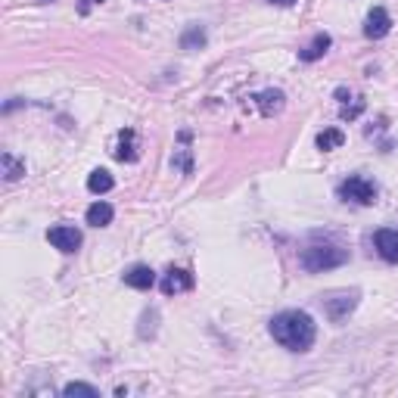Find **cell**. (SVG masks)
Instances as JSON below:
<instances>
[{"instance_id": "cell-1", "label": "cell", "mask_w": 398, "mask_h": 398, "mask_svg": "<svg viewBox=\"0 0 398 398\" xmlns=\"http://www.w3.org/2000/svg\"><path fill=\"white\" fill-rule=\"evenodd\" d=\"M267 330L290 352H308L317 339V323L308 311H280L271 317Z\"/></svg>"}, {"instance_id": "cell-2", "label": "cell", "mask_w": 398, "mask_h": 398, "mask_svg": "<svg viewBox=\"0 0 398 398\" xmlns=\"http://www.w3.org/2000/svg\"><path fill=\"white\" fill-rule=\"evenodd\" d=\"M298 265H302L308 274L333 271V267L348 265V249L336 246V243H311V246L302 249V255H298Z\"/></svg>"}, {"instance_id": "cell-3", "label": "cell", "mask_w": 398, "mask_h": 398, "mask_svg": "<svg viewBox=\"0 0 398 398\" xmlns=\"http://www.w3.org/2000/svg\"><path fill=\"white\" fill-rule=\"evenodd\" d=\"M339 199L354 202V205H373L377 202V184L361 178V174H348V178L339 184Z\"/></svg>"}, {"instance_id": "cell-4", "label": "cell", "mask_w": 398, "mask_h": 398, "mask_svg": "<svg viewBox=\"0 0 398 398\" xmlns=\"http://www.w3.org/2000/svg\"><path fill=\"white\" fill-rule=\"evenodd\" d=\"M354 308H358V292H333L323 298V314L333 323H342Z\"/></svg>"}, {"instance_id": "cell-5", "label": "cell", "mask_w": 398, "mask_h": 398, "mask_svg": "<svg viewBox=\"0 0 398 398\" xmlns=\"http://www.w3.org/2000/svg\"><path fill=\"white\" fill-rule=\"evenodd\" d=\"M47 240L53 243V249H59V252L72 255L81 249V243H84V236H81L78 227H72V224H56V227L47 230Z\"/></svg>"}, {"instance_id": "cell-6", "label": "cell", "mask_w": 398, "mask_h": 398, "mask_svg": "<svg viewBox=\"0 0 398 398\" xmlns=\"http://www.w3.org/2000/svg\"><path fill=\"white\" fill-rule=\"evenodd\" d=\"M373 249L383 261L389 265H398V230L395 227H383L373 234Z\"/></svg>"}, {"instance_id": "cell-7", "label": "cell", "mask_w": 398, "mask_h": 398, "mask_svg": "<svg viewBox=\"0 0 398 398\" xmlns=\"http://www.w3.org/2000/svg\"><path fill=\"white\" fill-rule=\"evenodd\" d=\"M392 31V16L389 10H383V6H373L370 12H367L364 19V37H370V41H379V37H386Z\"/></svg>"}, {"instance_id": "cell-8", "label": "cell", "mask_w": 398, "mask_h": 398, "mask_svg": "<svg viewBox=\"0 0 398 398\" xmlns=\"http://www.w3.org/2000/svg\"><path fill=\"white\" fill-rule=\"evenodd\" d=\"M193 274L187 271V267H171V271L162 277V292L165 296H178V292H190L193 290Z\"/></svg>"}, {"instance_id": "cell-9", "label": "cell", "mask_w": 398, "mask_h": 398, "mask_svg": "<svg viewBox=\"0 0 398 398\" xmlns=\"http://www.w3.org/2000/svg\"><path fill=\"white\" fill-rule=\"evenodd\" d=\"M255 103H258V112L265 118L280 115V112H283V106H286V93L277 91V87H267V91L255 93Z\"/></svg>"}, {"instance_id": "cell-10", "label": "cell", "mask_w": 398, "mask_h": 398, "mask_svg": "<svg viewBox=\"0 0 398 398\" xmlns=\"http://www.w3.org/2000/svg\"><path fill=\"white\" fill-rule=\"evenodd\" d=\"M124 283L131 286V290H153L155 286V271L149 265H134L124 271Z\"/></svg>"}, {"instance_id": "cell-11", "label": "cell", "mask_w": 398, "mask_h": 398, "mask_svg": "<svg viewBox=\"0 0 398 398\" xmlns=\"http://www.w3.org/2000/svg\"><path fill=\"white\" fill-rule=\"evenodd\" d=\"M137 134L131 128L118 131V146H115V159L118 162H137Z\"/></svg>"}, {"instance_id": "cell-12", "label": "cell", "mask_w": 398, "mask_h": 398, "mask_svg": "<svg viewBox=\"0 0 398 398\" xmlns=\"http://www.w3.org/2000/svg\"><path fill=\"white\" fill-rule=\"evenodd\" d=\"M330 47H333V37H330L327 31H321V35H314V41H311L308 47L298 50V59H302V62H314V59H321Z\"/></svg>"}, {"instance_id": "cell-13", "label": "cell", "mask_w": 398, "mask_h": 398, "mask_svg": "<svg viewBox=\"0 0 398 398\" xmlns=\"http://www.w3.org/2000/svg\"><path fill=\"white\" fill-rule=\"evenodd\" d=\"M205 41H209V35H205V25L193 22L184 28V35H180V50H202Z\"/></svg>"}, {"instance_id": "cell-14", "label": "cell", "mask_w": 398, "mask_h": 398, "mask_svg": "<svg viewBox=\"0 0 398 398\" xmlns=\"http://www.w3.org/2000/svg\"><path fill=\"white\" fill-rule=\"evenodd\" d=\"M112 187H115V178H112L106 168H93L91 174H87V190L97 193V196H103V193H109Z\"/></svg>"}, {"instance_id": "cell-15", "label": "cell", "mask_w": 398, "mask_h": 398, "mask_svg": "<svg viewBox=\"0 0 398 398\" xmlns=\"http://www.w3.org/2000/svg\"><path fill=\"white\" fill-rule=\"evenodd\" d=\"M112 218H115V211H112V205L103 202V199H97V202L87 209V224H91V227H106V224H112Z\"/></svg>"}, {"instance_id": "cell-16", "label": "cell", "mask_w": 398, "mask_h": 398, "mask_svg": "<svg viewBox=\"0 0 398 398\" xmlns=\"http://www.w3.org/2000/svg\"><path fill=\"white\" fill-rule=\"evenodd\" d=\"M314 143H317L321 153H330V149H339L342 143H345V134H342L339 128H323L321 134L314 137Z\"/></svg>"}, {"instance_id": "cell-17", "label": "cell", "mask_w": 398, "mask_h": 398, "mask_svg": "<svg viewBox=\"0 0 398 398\" xmlns=\"http://www.w3.org/2000/svg\"><path fill=\"white\" fill-rule=\"evenodd\" d=\"M0 168H3V180H10V184L25 174V162L16 159L12 153H3V155H0Z\"/></svg>"}, {"instance_id": "cell-18", "label": "cell", "mask_w": 398, "mask_h": 398, "mask_svg": "<svg viewBox=\"0 0 398 398\" xmlns=\"http://www.w3.org/2000/svg\"><path fill=\"white\" fill-rule=\"evenodd\" d=\"M155 321H159V311H155V308L143 311L140 327H137V336H140V339H153V336H155Z\"/></svg>"}, {"instance_id": "cell-19", "label": "cell", "mask_w": 398, "mask_h": 398, "mask_svg": "<svg viewBox=\"0 0 398 398\" xmlns=\"http://www.w3.org/2000/svg\"><path fill=\"white\" fill-rule=\"evenodd\" d=\"M364 106H367L364 97H354L352 103H342V122H354V118L364 112Z\"/></svg>"}, {"instance_id": "cell-20", "label": "cell", "mask_w": 398, "mask_h": 398, "mask_svg": "<svg viewBox=\"0 0 398 398\" xmlns=\"http://www.w3.org/2000/svg\"><path fill=\"white\" fill-rule=\"evenodd\" d=\"M171 165L178 168V171H184V174H193V155H190V149H174Z\"/></svg>"}, {"instance_id": "cell-21", "label": "cell", "mask_w": 398, "mask_h": 398, "mask_svg": "<svg viewBox=\"0 0 398 398\" xmlns=\"http://www.w3.org/2000/svg\"><path fill=\"white\" fill-rule=\"evenodd\" d=\"M62 395H91V398H97L100 389L97 386H87V383H68V386H62Z\"/></svg>"}, {"instance_id": "cell-22", "label": "cell", "mask_w": 398, "mask_h": 398, "mask_svg": "<svg viewBox=\"0 0 398 398\" xmlns=\"http://www.w3.org/2000/svg\"><path fill=\"white\" fill-rule=\"evenodd\" d=\"M100 3H103V0H81V3H78V12H81V16H87V12H91L93 6H100Z\"/></svg>"}, {"instance_id": "cell-23", "label": "cell", "mask_w": 398, "mask_h": 398, "mask_svg": "<svg viewBox=\"0 0 398 398\" xmlns=\"http://www.w3.org/2000/svg\"><path fill=\"white\" fill-rule=\"evenodd\" d=\"M348 97H352L348 87H336V100H339V103H348Z\"/></svg>"}, {"instance_id": "cell-24", "label": "cell", "mask_w": 398, "mask_h": 398, "mask_svg": "<svg viewBox=\"0 0 398 398\" xmlns=\"http://www.w3.org/2000/svg\"><path fill=\"white\" fill-rule=\"evenodd\" d=\"M267 3H274V6H292V3H298V0H267Z\"/></svg>"}]
</instances>
